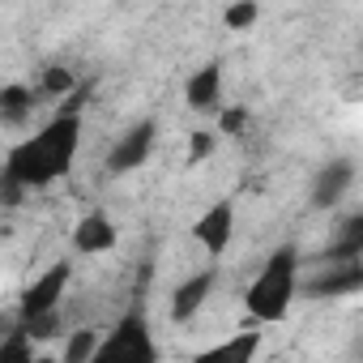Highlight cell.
Returning <instances> with one entry per match:
<instances>
[{
    "label": "cell",
    "instance_id": "16",
    "mask_svg": "<svg viewBox=\"0 0 363 363\" xmlns=\"http://www.w3.org/2000/svg\"><path fill=\"white\" fill-rule=\"evenodd\" d=\"M257 18H261V9H257V0H235V5H227V13H223L227 30H248V26H252Z\"/></svg>",
    "mask_w": 363,
    "mask_h": 363
},
{
    "label": "cell",
    "instance_id": "4",
    "mask_svg": "<svg viewBox=\"0 0 363 363\" xmlns=\"http://www.w3.org/2000/svg\"><path fill=\"white\" fill-rule=\"evenodd\" d=\"M69 278H73V265H69V261L43 269V274L26 286V295H22V325H26V320H39V316H48V312H56L60 299H65V291H69Z\"/></svg>",
    "mask_w": 363,
    "mask_h": 363
},
{
    "label": "cell",
    "instance_id": "1",
    "mask_svg": "<svg viewBox=\"0 0 363 363\" xmlns=\"http://www.w3.org/2000/svg\"><path fill=\"white\" fill-rule=\"evenodd\" d=\"M82 150V116L65 111L39 133H30L22 145L9 150L5 175H0V201H18L26 189H48L60 175L73 171V158Z\"/></svg>",
    "mask_w": 363,
    "mask_h": 363
},
{
    "label": "cell",
    "instance_id": "7",
    "mask_svg": "<svg viewBox=\"0 0 363 363\" xmlns=\"http://www.w3.org/2000/svg\"><path fill=\"white\" fill-rule=\"evenodd\" d=\"M359 286H363L359 257L354 261H325V269L303 282V295H312V299H342V295H359Z\"/></svg>",
    "mask_w": 363,
    "mask_h": 363
},
{
    "label": "cell",
    "instance_id": "12",
    "mask_svg": "<svg viewBox=\"0 0 363 363\" xmlns=\"http://www.w3.org/2000/svg\"><path fill=\"white\" fill-rule=\"evenodd\" d=\"M30 107H35V90L30 86H0V120L5 124H22L26 116H30Z\"/></svg>",
    "mask_w": 363,
    "mask_h": 363
},
{
    "label": "cell",
    "instance_id": "8",
    "mask_svg": "<svg viewBox=\"0 0 363 363\" xmlns=\"http://www.w3.org/2000/svg\"><path fill=\"white\" fill-rule=\"evenodd\" d=\"M193 235H197V244H201L210 257H223L227 244H231V235H235V206H231V201H214V206L197 218Z\"/></svg>",
    "mask_w": 363,
    "mask_h": 363
},
{
    "label": "cell",
    "instance_id": "17",
    "mask_svg": "<svg viewBox=\"0 0 363 363\" xmlns=\"http://www.w3.org/2000/svg\"><path fill=\"white\" fill-rule=\"evenodd\" d=\"M30 359V342H26V333L22 329H13L9 333V342L0 346V363H26Z\"/></svg>",
    "mask_w": 363,
    "mask_h": 363
},
{
    "label": "cell",
    "instance_id": "19",
    "mask_svg": "<svg viewBox=\"0 0 363 363\" xmlns=\"http://www.w3.org/2000/svg\"><path fill=\"white\" fill-rule=\"evenodd\" d=\"M210 150H214V137H210V133H193V141H189V162H206Z\"/></svg>",
    "mask_w": 363,
    "mask_h": 363
},
{
    "label": "cell",
    "instance_id": "10",
    "mask_svg": "<svg viewBox=\"0 0 363 363\" xmlns=\"http://www.w3.org/2000/svg\"><path fill=\"white\" fill-rule=\"evenodd\" d=\"M73 248H77L82 257H99V252H111V248H116V227H111V218H107L103 210L86 214V218L73 227Z\"/></svg>",
    "mask_w": 363,
    "mask_h": 363
},
{
    "label": "cell",
    "instance_id": "18",
    "mask_svg": "<svg viewBox=\"0 0 363 363\" xmlns=\"http://www.w3.org/2000/svg\"><path fill=\"white\" fill-rule=\"evenodd\" d=\"M218 124H223V133H244L248 128V107H227Z\"/></svg>",
    "mask_w": 363,
    "mask_h": 363
},
{
    "label": "cell",
    "instance_id": "13",
    "mask_svg": "<svg viewBox=\"0 0 363 363\" xmlns=\"http://www.w3.org/2000/svg\"><path fill=\"white\" fill-rule=\"evenodd\" d=\"M257 346H261V333L257 329H248V333H240V337H231V342H223V346H214V350H206V359H252L257 354Z\"/></svg>",
    "mask_w": 363,
    "mask_h": 363
},
{
    "label": "cell",
    "instance_id": "6",
    "mask_svg": "<svg viewBox=\"0 0 363 363\" xmlns=\"http://www.w3.org/2000/svg\"><path fill=\"white\" fill-rule=\"evenodd\" d=\"M154 137H158V124L154 120H137L128 133H120V141L107 150V171L111 175H124V171H137L150 150H154Z\"/></svg>",
    "mask_w": 363,
    "mask_h": 363
},
{
    "label": "cell",
    "instance_id": "3",
    "mask_svg": "<svg viewBox=\"0 0 363 363\" xmlns=\"http://www.w3.org/2000/svg\"><path fill=\"white\" fill-rule=\"evenodd\" d=\"M154 359H158V342H154L141 312H128L111 329V337L99 342L90 354V363H154Z\"/></svg>",
    "mask_w": 363,
    "mask_h": 363
},
{
    "label": "cell",
    "instance_id": "9",
    "mask_svg": "<svg viewBox=\"0 0 363 363\" xmlns=\"http://www.w3.org/2000/svg\"><path fill=\"white\" fill-rule=\"evenodd\" d=\"M214 282H218L214 269H197L193 278L179 282L175 295H171V320H175V325H189V320L206 308V299L214 295Z\"/></svg>",
    "mask_w": 363,
    "mask_h": 363
},
{
    "label": "cell",
    "instance_id": "15",
    "mask_svg": "<svg viewBox=\"0 0 363 363\" xmlns=\"http://www.w3.org/2000/svg\"><path fill=\"white\" fill-rule=\"evenodd\" d=\"M94 346H99V329H77L65 346V363H90Z\"/></svg>",
    "mask_w": 363,
    "mask_h": 363
},
{
    "label": "cell",
    "instance_id": "2",
    "mask_svg": "<svg viewBox=\"0 0 363 363\" xmlns=\"http://www.w3.org/2000/svg\"><path fill=\"white\" fill-rule=\"evenodd\" d=\"M295 295H299V252L286 244V248H278V252L261 265V274L252 278L244 303H248V312H252L257 320L274 325V320H282V316L291 312Z\"/></svg>",
    "mask_w": 363,
    "mask_h": 363
},
{
    "label": "cell",
    "instance_id": "5",
    "mask_svg": "<svg viewBox=\"0 0 363 363\" xmlns=\"http://www.w3.org/2000/svg\"><path fill=\"white\" fill-rule=\"evenodd\" d=\"M354 189V162L350 158H325L312 175V189H308V201L316 210H333L342 206V197Z\"/></svg>",
    "mask_w": 363,
    "mask_h": 363
},
{
    "label": "cell",
    "instance_id": "14",
    "mask_svg": "<svg viewBox=\"0 0 363 363\" xmlns=\"http://www.w3.org/2000/svg\"><path fill=\"white\" fill-rule=\"evenodd\" d=\"M73 86H77L73 69H65V65H52V69L43 73V82H39V94H48V99H65Z\"/></svg>",
    "mask_w": 363,
    "mask_h": 363
},
{
    "label": "cell",
    "instance_id": "11",
    "mask_svg": "<svg viewBox=\"0 0 363 363\" xmlns=\"http://www.w3.org/2000/svg\"><path fill=\"white\" fill-rule=\"evenodd\" d=\"M218 94H223V65L210 60V65H201V69L189 77L184 99H189L193 111H210V107H218Z\"/></svg>",
    "mask_w": 363,
    "mask_h": 363
}]
</instances>
